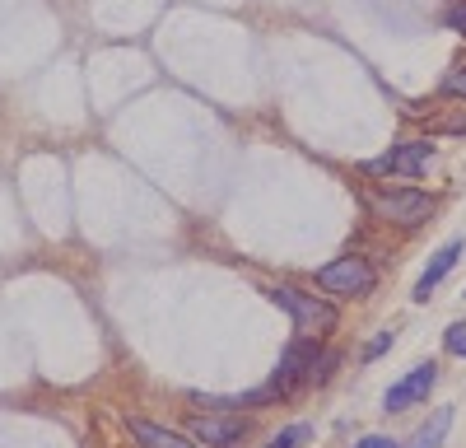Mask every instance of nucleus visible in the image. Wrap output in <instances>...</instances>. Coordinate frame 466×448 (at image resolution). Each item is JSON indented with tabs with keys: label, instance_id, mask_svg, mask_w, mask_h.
Masks as SVG:
<instances>
[{
	"label": "nucleus",
	"instance_id": "0eeeda50",
	"mask_svg": "<svg viewBox=\"0 0 466 448\" xmlns=\"http://www.w3.org/2000/svg\"><path fill=\"white\" fill-rule=\"evenodd\" d=\"M434 383H439V364L434 360H424V364H415L401 383H392L387 388V397H382V406L387 411H406V406H415V402H424L434 392Z\"/></svg>",
	"mask_w": 466,
	"mask_h": 448
},
{
	"label": "nucleus",
	"instance_id": "ddd939ff",
	"mask_svg": "<svg viewBox=\"0 0 466 448\" xmlns=\"http://www.w3.org/2000/svg\"><path fill=\"white\" fill-rule=\"evenodd\" d=\"M308 434H313V430H308V425L299 421V425H285L280 434H270V439H266V448H303V443H308Z\"/></svg>",
	"mask_w": 466,
	"mask_h": 448
},
{
	"label": "nucleus",
	"instance_id": "39448f33",
	"mask_svg": "<svg viewBox=\"0 0 466 448\" xmlns=\"http://www.w3.org/2000/svg\"><path fill=\"white\" fill-rule=\"evenodd\" d=\"M322 351V341H308V336H294L289 341V351L280 355V364H276V379H270V392L276 397H285V392H299L303 388V373H308V364H313V355Z\"/></svg>",
	"mask_w": 466,
	"mask_h": 448
},
{
	"label": "nucleus",
	"instance_id": "f8f14e48",
	"mask_svg": "<svg viewBox=\"0 0 466 448\" xmlns=\"http://www.w3.org/2000/svg\"><path fill=\"white\" fill-rule=\"evenodd\" d=\"M439 98H457V103H466V61H457L443 80H439Z\"/></svg>",
	"mask_w": 466,
	"mask_h": 448
},
{
	"label": "nucleus",
	"instance_id": "f3484780",
	"mask_svg": "<svg viewBox=\"0 0 466 448\" xmlns=\"http://www.w3.org/2000/svg\"><path fill=\"white\" fill-rule=\"evenodd\" d=\"M387 351H392V331H378L373 341L364 346V360H378V355H387Z\"/></svg>",
	"mask_w": 466,
	"mask_h": 448
},
{
	"label": "nucleus",
	"instance_id": "6e6552de",
	"mask_svg": "<svg viewBox=\"0 0 466 448\" xmlns=\"http://www.w3.org/2000/svg\"><path fill=\"white\" fill-rule=\"evenodd\" d=\"M461 252H466V243H461V239H448V243L430 257V267H424V276L415 280V294H410L415 304H430V294H434V290L452 276V267L461 261Z\"/></svg>",
	"mask_w": 466,
	"mask_h": 448
},
{
	"label": "nucleus",
	"instance_id": "9d476101",
	"mask_svg": "<svg viewBox=\"0 0 466 448\" xmlns=\"http://www.w3.org/2000/svg\"><path fill=\"white\" fill-rule=\"evenodd\" d=\"M448 430H452V406H439L434 416L410 434V443H406V448H439V443L448 439Z\"/></svg>",
	"mask_w": 466,
	"mask_h": 448
},
{
	"label": "nucleus",
	"instance_id": "9b49d317",
	"mask_svg": "<svg viewBox=\"0 0 466 448\" xmlns=\"http://www.w3.org/2000/svg\"><path fill=\"white\" fill-rule=\"evenodd\" d=\"M340 351H318L313 355V364H308V373H303V388H322V383H331V373L340 369Z\"/></svg>",
	"mask_w": 466,
	"mask_h": 448
},
{
	"label": "nucleus",
	"instance_id": "20e7f679",
	"mask_svg": "<svg viewBox=\"0 0 466 448\" xmlns=\"http://www.w3.org/2000/svg\"><path fill=\"white\" fill-rule=\"evenodd\" d=\"M434 140L430 136H415V140H397L387 155H378V159H369L364 164V173L369 178H420L424 168L434 164Z\"/></svg>",
	"mask_w": 466,
	"mask_h": 448
},
{
	"label": "nucleus",
	"instance_id": "f03ea898",
	"mask_svg": "<svg viewBox=\"0 0 466 448\" xmlns=\"http://www.w3.org/2000/svg\"><path fill=\"white\" fill-rule=\"evenodd\" d=\"M270 304L285 309L294 318V336H308V341H322V336H331L340 327V309L331 299H318L299 285H276L270 290Z\"/></svg>",
	"mask_w": 466,
	"mask_h": 448
},
{
	"label": "nucleus",
	"instance_id": "7ed1b4c3",
	"mask_svg": "<svg viewBox=\"0 0 466 448\" xmlns=\"http://www.w3.org/2000/svg\"><path fill=\"white\" fill-rule=\"evenodd\" d=\"M318 290L327 294H340V299H364L378 290V267L364 257V252H340L336 261H327V267H318Z\"/></svg>",
	"mask_w": 466,
	"mask_h": 448
},
{
	"label": "nucleus",
	"instance_id": "4468645a",
	"mask_svg": "<svg viewBox=\"0 0 466 448\" xmlns=\"http://www.w3.org/2000/svg\"><path fill=\"white\" fill-rule=\"evenodd\" d=\"M443 24L466 43V0H448V10H443Z\"/></svg>",
	"mask_w": 466,
	"mask_h": 448
},
{
	"label": "nucleus",
	"instance_id": "dca6fc26",
	"mask_svg": "<svg viewBox=\"0 0 466 448\" xmlns=\"http://www.w3.org/2000/svg\"><path fill=\"white\" fill-rule=\"evenodd\" d=\"M430 131L434 136H466V112H457V117H439Z\"/></svg>",
	"mask_w": 466,
	"mask_h": 448
},
{
	"label": "nucleus",
	"instance_id": "1a4fd4ad",
	"mask_svg": "<svg viewBox=\"0 0 466 448\" xmlns=\"http://www.w3.org/2000/svg\"><path fill=\"white\" fill-rule=\"evenodd\" d=\"M127 430L136 434L140 448H201L191 434H177V430H164V425H154V421H140V416H127Z\"/></svg>",
	"mask_w": 466,
	"mask_h": 448
},
{
	"label": "nucleus",
	"instance_id": "f257e3e1",
	"mask_svg": "<svg viewBox=\"0 0 466 448\" xmlns=\"http://www.w3.org/2000/svg\"><path fill=\"white\" fill-rule=\"evenodd\" d=\"M360 197L369 206V215L378 224H392V229H420L424 219L439 210V197L424 192V187H387V182H369L360 187Z\"/></svg>",
	"mask_w": 466,
	"mask_h": 448
},
{
	"label": "nucleus",
	"instance_id": "423d86ee",
	"mask_svg": "<svg viewBox=\"0 0 466 448\" xmlns=\"http://www.w3.org/2000/svg\"><path fill=\"white\" fill-rule=\"evenodd\" d=\"M248 430L252 425L243 416H191L187 421V434L197 443H206V448H243Z\"/></svg>",
	"mask_w": 466,
	"mask_h": 448
},
{
	"label": "nucleus",
	"instance_id": "2eb2a0df",
	"mask_svg": "<svg viewBox=\"0 0 466 448\" xmlns=\"http://www.w3.org/2000/svg\"><path fill=\"white\" fill-rule=\"evenodd\" d=\"M443 346H448V355H461L466 360V322H452L443 331Z\"/></svg>",
	"mask_w": 466,
	"mask_h": 448
},
{
	"label": "nucleus",
	"instance_id": "a211bd4d",
	"mask_svg": "<svg viewBox=\"0 0 466 448\" xmlns=\"http://www.w3.org/2000/svg\"><path fill=\"white\" fill-rule=\"evenodd\" d=\"M355 448H397L392 439H382V434H369V439H360Z\"/></svg>",
	"mask_w": 466,
	"mask_h": 448
}]
</instances>
